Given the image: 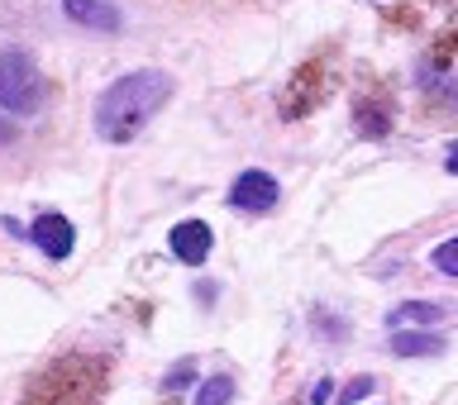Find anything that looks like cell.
<instances>
[{
	"instance_id": "52a82bcc",
	"label": "cell",
	"mask_w": 458,
	"mask_h": 405,
	"mask_svg": "<svg viewBox=\"0 0 458 405\" xmlns=\"http://www.w3.org/2000/svg\"><path fill=\"white\" fill-rule=\"evenodd\" d=\"M392 349L401 358H425V353H439L444 339L439 334H425V329H392Z\"/></svg>"
},
{
	"instance_id": "9c48e42d",
	"label": "cell",
	"mask_w": 458,
	"mask_h": 405,
	"mask_svg": "<svg viewBox=\"0 0 458 405\" xmlns=\"http://www.w3.org/2000/svg\"><path fill=\"white\" fill-rule=\"evenodd\" d=\"M234 401V377H225V372H215L196 386V405H229Z\"/></svg>"
},
{
	"instance_id": "3957f363",
	"label": "cell",
	"mask_w": 458,
	"mask_h": 405,
	"mask_svg": "<svg viewBox=\"0 0 458 405\" xmlns=\"http://www.w3.org/2000/svg\"><path fill=\"white\" fill-rule=\"evenodd\" d=\"M277 196H282V186L267 177V172H239L234 186H229V206L234 210H249V215H267L272 206H277Z\"/></svg>"
},
{
	"instance_id": "4fadbf2b",
	"label": "cell",
	"mask_w": 458,
	"mask_h": 405,
	"mask_svg": "<svg viewBox=\"0 0 458 405\" xmlns=\"http://www.w3.org/2000/svg\"><path fill=\"white\" fill-rule=\"evenodd\" d=\"M329 396H335V382H315L310 386V405H325Z\"/></svg>"
},
{
	"instance_id": "7c38bea8",
	"label": "cell",
	"mask_w": 458,
	"mask_h": 405,
	"mask_svg": "<svg viewBox=\"0 0 458 405\" xmlns=\"http://www.w3.org/2000/svg\"><path fill=\"white\" fill-rule=\"evenodd\" d=\"M372 392V377H353L349 386H344V396H339V405H353V401H363Z\"/></svg>"
},
{
	"instance_id": "8992f818",
	"label": "cell",
	"mask_w": 458,
	"mask_h": 405,
	"mask_svg": "<svg viewBox=\"0 0 458 405\" xmlns=\"http://www.w3.org/2000/svg\"><path fill=\"white\" fill-rule=\"evenodd\" d=\"M210 224L206 220H182L177 229H172V253H177V263L186 267H200L210 257Z\"/></svg>"
},
{
	"instance_id": "ba28073f",
	"label": "cell",
	"mask_w": 458,
	"mask_h": 405,
	"mask_svg": "<svg viewBox=\"0 0 458 405\" xmlns=\"http://www.w3.org/2000/svg\"><path fill=\"white\" fill-rule=\"evenodd\" d=\"M439 306H429V300H406V306H396L392 315H386V325L392 329H406V325H435L439 320Z\"/></svg>"
},
{
	"instance_id": "5b68a950",
	"label": "cell",
	"mask_w": 458,
	"mask_h": 405,
	"mask_svg": "<svg viewBox=\"0 0 458 405\" xmlns=\"http://www.w3.org/2000/svg\"><path fill=\"white\" fill-rule=\"evenodd\" d=\"M63 14L81 29H96V34H114L124 24V14L114 0H63Z\"/></svg>"
},
{
	"instance_id": "277c9868",
	"label": "cell",
	"mask_w": 458,
	"mask_h": 405,
	"mask_svg": "<svg viewBox=\"0 0 458 405\" xmlns=\"http://www.w3.org/2000/svg\"><path fill=\"white\" fill-rule=\"evenodd\" d=\"M29 239H34V249L43 257H53V263H63V257H72V249H77V229H72L67 215H38V220L29 224Z\"/></svg>"
},
{
	"instance_id": "30bf717a",
	"label": "cell",
	"mask_w": 458,
	"mask_h": 405,
	"mask_svg": "<svg viewBox=\"0 0 458 405\" xmlns=\"http://www.w3.org/2000/svg\"><path fill=\"white\" fill-rule=\"evenodd\" d=\"M186 382H196V358H182V363H172V367H167L163 392H182Z\"/></svg>"
},
{
	"instance_id": "6da1fadb",
	"label": "cell",
	"mask_w": 458,
	"mask_h": 405,
	"mask_svg": "<svg viewBox=\"0 0 458 405\" xmlns=\"http://www.w3.org/2000/svg\"><path fill=\"white\" fill-rule=\"evenodd\" d=\"M167 100H172V77L167 72H157V67L124 72V77H114L106 91L96 96L91 124L106 143H134Z\"/></svg>"
},
{
	"instance_id": "5bb4252c",
	"label": "cell",
	"mask_w": 458,
	"mask_h": 405,
	"mask_svg": "<svg viewBox=\"0 0 458 405\" xmlns=\"http://www.w3.org/2000/svg\"><path fill=\"white\" fill-rule=\"evenodd\" d=\"M14 139H20V129H14L5 114H0V148H5V143H14Z\"/></svg>"
},
{
	"instance_id": "7a4b0ae2",
	"label": "cell",
	"mask_w": 458,
	"mask_h": 405,
	"mask_svg": "<svg viewBox=\"0 0 458 405\" xmlns=\"http://www.w3.org/2000/svg\"><path fill=\"white\" fill-rule=\"evenodd\" d=\"M43 105V72L20 48L0 53V114H34Z\"/></svg>"
},
{
	"instance_id": "8fae6325",
	"label": "cell",
	"mask_w": 458,
	"mask_h": 405,
	"mask_svg": "<svg viewBox=\"0 0 458 405\" xmlns=\"http://www.w3.org/2000/svg\"><path fill=\"white\" fill-rule=\"evenodd\" d=\"M454 239H444L439 243V249H435V267H439V277H454V272H458V263H454Z\"/></svg>"
}]
</instances>
